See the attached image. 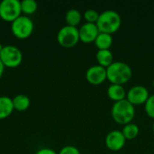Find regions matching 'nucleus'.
<instances>
[{
	"instance_id": "24",
	"label": "nucleus",
	"mask_w": 154,
	"mask_h": 154,
	"mask_svg": "<svg viewBox=\"0 0 154 154\" xmlns=\"http://www.w3.org/2000/svg\"><path fill=\"white\" fill-rule=\"evenodd\" d=\"M4 70H5V66L3 65V63L0 60V79H1V77L3 75V73H4Z\"/></svg>"
},
{
	"instance_id": "25",
	"label": "nucleus",
	"mask_w": 154,
	"mask_h": 154,
	"mask_svg": "<svg viewBox=\"0 0 154 154\" xmlns=\"http://www.w3.org/2000/svg\"><path fill=\"white\" fill-rule=\"evenodd\" d=\"M3 47H4V46H2V44L0 43V52H1V51L3 50Z\"/></svg>"
},
{
	"instance_id": "23",
	"label": "nucleus",
	"mask_w": 154,
	"mask_h": 154,
	"mask_svg": "<svg viewBox=\"0 0 154 154\" xmlns=\"http://www.w3.org/2000/svg\"><path fill=\"white\" fill-rule=\"evenodd\" d=\"M35 154H58L54 150L52 149H50V148H42V149H40L38 150Z\"/></svg>"
},
{
	"instance_id": "10",
	"label": "nucleus",
	"mask_w": 154,
	"mask_h": 154,
	"mask_svg": "<svg viewBox=\"0 0 154 154\" xmlns=\"http://www.w3.org/2000/svg\"><path fill=\"white\" fill-rule=\"evenodd\" d=\"M126 139L125 138L122 131L114 130L107 134L105 143L106 147L112 152H118L125 145Z\"/></svg>"
},
{
	"instance_id": "12",
	"label": "nucleus",
	"mask_w": 154,
	"mask_h": 154,
	"mask_svg": "<svg viewBox=\"0 0 154 154\" xmlns=\"http://www.w3.org/2000/svg\"><path fill=\"white\" fill-rule=\"evenodd\" d=\"M126 91L124 86L111 84L106 90L107 97L114 102H118L124 99H126Z\"/></svg>"
},
{
	"instance_id": "4",
	"label": "nucleus",
	"mask_w": 154,
	"mask_h": 154,
	"mask_svg": "<svg viewBox=\"0 0 154 154\" xmlns=\"http://www.w3.org/2000/svg\"><path fill=\"white\" fill-rule=\"evenodd\" d=\"M12 33L18 39L24 40L31 36L33 32V22L27 15H20L11 23Z\"/></svg>"
},
{
	"instance_id": "17",
	"label": "nucleus",
	"mask_w": 154,
	"mask_h": 154,
	"mask_svg": "<svg viewBox=\"0 0 154 154\" xmlns=\"http://www.w3.org/2000/svg\"><path fill=\"white\" fill-rule=\"evenodd\" d=\"M81 19H82V14L77 9H69L65 14V20L67 25L69 26L77 27V25L80 23Z\"/></svg>"
},
{
	"instance_id": "2",
	"label": "nucleus",
	"mask_w": 154,
	"mask_h": 154,
	"mask_svg": "<svg viewBox=\"0 0 154 154\" xmlns=\"http://www.w3.org/2000/svg\"><path fill=\"white\" fill-rule=\"evenodd\" d=\"M111 116L116 123L122 125H128L132 123V121L134 118V106H133L126 99L115 102L111 108Z\"/></svg>"
},
{
	"instance_id": "5",
	"label": "nucleus",
	"mask_w": 154,
	"mask_h": 154,
	"mask_svg": "<svg viewBox=\"0 0 154 154\" xmlns=\"http://www.w3.org/2000/svg\"><path fill=\"white\" fill-rule=\"evenodd\" d=\"M0 60L5 68H16L23 61V53L17 47L6 45L0 52Z\"/></svg>"
},
{
	"instance_id": "16",
	"label": "nucleus",
	"mask_w": 154,
	"mask_h": 154,
	"mask_svg": "<svg viewBox=\"0 0 154 154\" xmlns=\"http://www.w3.org/2000/svg\"><path fill=\"white\" fill-rule=\"evenodd\" d=\"M30 104H31L30 98L26 95L19 94L13 98L14 109L19 112L27 110L30 106Z\"/></svg>"
},
{
	"instance_id": "8",
	"label": "nucleus",
	"mask_w": 154,
	"mask_h": 154,
	"mask_svg": "<svg viewBox=\"0 0 154 154\" xmlns=\"http://www.w3.org/2000/svg\"><path fill=\"white\" fill-rule=\"evenodd\" d=\"M150 97L149 90L141 85L131 88L126 93V100H128L133 106L144 105Z\"/></svg>"
},
{
	"instance_id": "21",
	"label": "nucleus",
	"mask_w": 154,
	"mask_h": 154,
	"mask_svg": "<svg viewBox=\"0 0 154 154\" xmlns=\"http://www.w3.org/2000/svg\"><path fill=\"white\" fill-rule=\"evenodd\" d=\"M144 110L149 117L154 119V95L149 97L148 100L144 104Z\"/></svg>"
},
{
	"instance_id": "1",
	"label": "nucleus",
	"mask_w": 154,
	"mask_h": 154,
	"mask_svg": "<svg viewBox=\"0 0 154 154\" xmlns=\"http://www.w3.org/2000/svg\"><path fill=\"white\" fill-rule=\"evenodd\" d=\"M132 68L123 61H114L108 68H106L107 80L111 84L124 86L132 79Z\"/></svg>"
},
{
	"instance_id": "3",
	"label": "nucleus",
	"mask_w": 154,
	"mask_h": 154,
	"mask_svg": "<svg viewBox=\"0 0 154 154\" xmlns=\"http://www.w3.org/2000/svg\"><path fill=\"white\" fill-rule=\"evenodd\" d=\"M96 24L100 32L112 35L120 29L122 19L117 12L114 10H106L99 14V17Z\"/></svg>"
},
{
	"instance_id": "22",
	"label": "nucleus",
	"mask_w": 154,
	"mask_h": 154,
	"mask_svg": "<svg viewBox=\"0 0 154 154\" xmlns=\"http://www.w3.org/2000/svg\"><path fill=\"white\" fill-rule=\"evenodd\" d=\"M58 154H80V152L77 147L72 146V145H68V146L63 147L58 152Z\"/></svg>"
},
{
	"instance_id": "6",
	"label": "nucleus",
	"mask_w": 154,
	"mask_h": 154,
	"mask_svg": "<svg viewBox=\"0 0 154 154\" xmlns=\"http://www.w3.org/2000/svg\"><path fill=\"white\" fill-rule=\"evenodd\" d=\"M59 44L64 48H72L79 42V33L77 27L65 25L61 27L57 34Z\"/></svg>"
},
{
	"instance_id": "19",
	"label": "nucleus",
	"mask_w": 154,
	"mask_h": 154,
	"mask_svg": "<svg viewBox=\"0 0 154 154\" xmlns=\"http://www.w3.org/2000/svg\"><path fill=\"white\" fill-rule=\"evenodd\" d=\"M38 8V4L35 0H23L21 1V10L24 15L32 14L36 12Z\"/></svg>"
},
{
	"instance_id": "18",
	"label": "nucleus",
	"mask_w": 154,
	"mask_h": 154,
	"mask_svg": "<svg viewBox=\"0 0 154 154\" xmlns=\"http://www.w3.org/2000/svg\"><path fill=\"white\" fill-rule=\"evenodd\" d=\"M122 133H123V134L126 140L131 141V140L135 139L138 136V134L140 133V129H139V126L137 125L130 123L128 125H124Z\"/></svg>"
},
{
	"instance_id": "27",
	"label": "nucleus",
	"mask_w": 154,
	"mask_h": 154,
	"mask_svg": "<svg viewBox=\"0 0 154 154\" xmlns=\"http://www.w3.org/2000/svg\"><path fill=\"white\" fill-rule=\"evenodd\" d=\"M152 85H153V88H154V79H153V82H152Z\"/></svg>"
},
{
	"instance_id": "9",
	"label": "nucleus",
	"mask_w": 154,
	"mask_h": 154,
	"mask_svg": "<svg viewBox=\"0 0 154 154\" xmlns=\"http://www.w3.org/2000/svg\"><path fill=\"white\" fill-rule=\"evenodd\" d=\"M86 79L91 85H101L106 79V69L99 65H93L86 71Z\"/></svg>"
},
{
	"instance_id": "13",
	"label": "nucleus",
	"mask_w": 154,
	"mask_h": 154,
	"mask_svg": "<svg viewBox=\"0 0 154 154\" xmlns=\"http://www.w3.org/2000/svg\"><path fill=\"white\" fill-rule=\"evenodd\" d=\"M97 65L103 68H108L114 62V55L110 50H98L96 54Z\"/></svg>"
},
{
	"instance_id": "11",
	"label": "nucleus",
	"mask_w": 154,
	"mask_h": 154,
	"mask_svg": "<svg viewBox=\"0 0 154 154\" xmlns=\"http://www.w3.org/2000/svg\"><path fill=\"white\" fill-rule=\"evenodd\" d=\"M99 32H100L96 23H85L79 29V41H81L84 43L94 42L97 39V37L98 36Z\"/></svg>"
},
{
	"instance_id": "26",
	"label": "nucleus",
	"mask_w": 154,
	"mask_h": 154,
	"mask_svg": "<svg viewBox=\"0 0 154 154\" xmlns=\"http://www.w3.org/2000/svg\"><path fill=\"white\" fill-rule=\"evenodd\" d=\"M152 131H153V133H154V123H153V125H152Z\"/></svg>"
},
{
	"instance_id": "20",
	"label": "nucleus",
	"mask_w": 154,
	"mask_h": 154,
	"mask_svg": "<svg viewBox=\"0 0 154 154\" xmlns=\"http://www.w3.org/2000/svg\"><path fill=\"white\" fill-rule=\"evenodd\" d=\"M84 19L86 20V23H97L98 17H99V14L97 11L94 10V9H88L85 11L84 14H83Z\"/></svg>"
},
{
	"instance_id": "15",
	"label": "nucleus",
	"mask_w": 154,
	"mask_h": 154,
	"mask_svg": "<svg viewBox=\"0 0 154 154\" xmlns=\"http://www.w3.org/2000/svg\"><path fill=\"white\" fill-rule=\"evenodd\" d=\"M94 43L98 50H110L113 44V37L111 34L99 32Z\"/></svg>"
},
{
	"instance_id": "7",
	"label": "nucleus",
	"mask_w": 154,
	"mask_h": 154,
	"mask_svg": "<svg viewBox=\"0 0 154 154\" xmlns=\"http://www.w3.org/2000/svg\"><path fill=\"white\" fill-rule=\"evenodd\" d=\"M22 14L21 2L18 0H3L0 2V17L6 22H14Z\"/></svg>"
},
{
	"instance_id": "14",
	"label": "nucleus",
	"mask_w": 154,
	"mask_h": 154,
	"mask_svg": "<svg viewBox=\"0 0 154 154\" xmlns=\"http://www.w3.org/2000/svg\"><path fill=\"white\" fill-rule=\"evenodd\" d=\"M13 99L9 97H0V120L7 118L14 111Z\"/></svg>"
}]
</instances>
